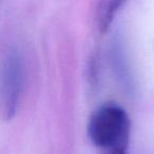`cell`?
<instances>
[{
  "mask_svg": "<svg viewBox=\"0 0 154 154\" xmlns=\"http://www.w3.org/2000/svg\"><path fill=\"white\" fill-rule=\"evenodd\" d=\"M131 132V120L127 111L118 105L107 103L91 115L88 136L94 146L106 151L127 148Z\"/></svg>",
  "mask_w": 154,
  "mask_h": 154,
  "instance_id": "cell-1",
  "label": "cell"
},
{
  "mask_svg": "<svg viewBox=\"0 0 154 154\" xmlns=\"http://www.w3.org/2000/svg\"><path fill=\"white\" fill-rule=\"evenodd\" d=\"M1 109L5 120L14 118L20 106L26 80V66L21 53L11 50L1 73Z\"/></svg>",
  "mask_w": 154,
  "mask_h": 154,
  "instance_id": "cell-2",
  "label": "cell"
},
{
  "mask_svg": "<svg viewBox=\"0 0 154 154\" xmlns=\"http://www.w3.org/2000/svg\"><path fill=\"white\" fill-rule=\"evenodd\" d=\"M126 2L127 0H99L96 16L99 32H108L115 16Z\"/></svg>",
  "mask_w": 154,
  "mask_h": 154,
  "instance_id": "cell-3",
  "label": "cell"
},
{
  "mask_svg": "<svg viewBox=\"0 0 154 154\" xmlns=\"http://www.w3.org/2000/svg\"><path fill=\"white\" fill-rule=\"evenodd\" d=\"M128 59H126L125 56L124 48L120 45L119 41L114 45L113 47V61H114V70L116 75L120 78V82H122L126 89L132 88V75H131V69L128 64Z\"/></svg>",
  "mask_w": 154,
  "mask_h": 154,
  "instance_id": "cell-4",
  "label": "cell"
},
{
  "mask_svg": "<svg viewBox=\"0 0 154 154\" xmlns=\"http://www.w3.org/2000/svg\"><path fill=\"white\" fill-rule=\"evenodd\" d=\"M105 154H127V148H117V149L108 150Z\"/></svg>",
  "mask_w": 154,
  "mask_h": 154,
  "instance_id": "cell-5",
  "label": "cell"
}]
</instances>
